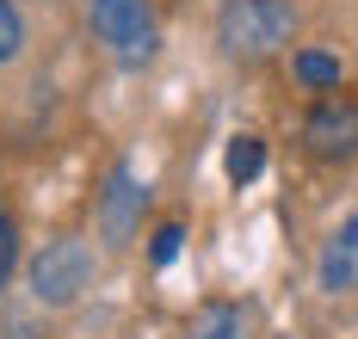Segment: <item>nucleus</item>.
<instances>
[{
    "instance_id": "f257e3e1",
    "label": "nucleus",
    "mask_w": 358,
    "mask_h": 339,
    "mask_svg": "<svg viewBox=\"0 0 358 339\" xmlns=\"http://www.w3.org/2000/svg\"><path fill=\"white\" fill-rule=\"evenodd\" d=\"M296 38V6L290 0H229L216 19V43L229 62H272Z\"/></svg>"
},
{
    "instance_id": "f03ea898",
    "label": "nucleus",
    "mask_w": 358,
    "mask_h": 339,
    "mask_svg": "<svg viewBox=\"0 0 358 339\" xmlns=\"http://www.w3.org/2000/svg\"><path fill=\"white\" fill-rule=\"evenodd\" d=\"M87 25L111 50V62H124V68H148L155 50H161V25H155V6L148 0H93L87 6Z\"/></svg>"
},
{
    "instance_id": "7ed1b4c3",
    "label": "nucleus",
    "mask_w": 358,
    "mask_h": 339,
    "mask_svg": "<svg viewBox=\"0 0 358 339\" xmlns=\"http://www.w3.org/2000/svg\"><path fill=\"white\" fill-rule=\"evenodd\" d=\"M25 284H31L37 308H69V302H80V290L93 284V253H87V241H74V234L43 241L31 253Z\"/></svg>"
},
{
    "instance_id": "20e7f679",
    "label": "nucleus",
    "mask_w": 358,
    "mask_h": 339,
    "mask_svg": "<svg viewBox=\"0 0 358 339\" xmlns=\"http://www.w3.org/2000/svg\"><path fill=\"white\" fill-rule=\"evenodd\" d=\"M143 204H148L143 173H136L130 160H117V167L106 173V186H99V204H93L99 241H106V247H130L136 228H143Z\"/></svg>"
},
{
    "instance_id": "39448f33",
    "label": "nucleus",
    "mask_w": 358,
    "mask_h": 339,
    "mask_svg": "<svg viewBox=\"0 0 358 339\" xmlns=\"http://www.w3.org/2000/svg\"><path fill=\"white\" fill-rule=\"evenodd\" d=\"M303 142L315 160H352L358 154V93H322L303 117Z\"/></svg>"
},
{
    "instance_id": "423d86ee",
    "label": "nucleus",
    "mask_w": 358,
    "mask_h": 339,
    "mask_svg": "<svg viewBox=\"0 0 358 339\" xmlns=\"http://www.w3.org/2000/svg\"><path fill=\"white\" fill-rule=\"evenodd\" d=\"M315 284H322L327 296H352L358 290V210L322 241V253H315Z\"/></svg>"
},
{
    "instance_id": "0eeeda50",
    "label": "nucleus",
    "mask_w": 358,
    "mask_h": 339,
    "mask_svg": "<svg viewBox=\"0 0 358 339\" xmlns=\"http://www.w3.org/2000/svg\"><path fill=\"white\" fill-rule=\"evenodd\" d=\"M290 75H296V86H309V93H340L346 68H340V56H327V50H296V56H290Z\"/></svg>"
},
{
    "instance_id": "6e6552de",
    "label": "nucleus",
    "mask_w": 358,
    "mask_h": 339,
    "mask_svg": "<svg viewBox=\"0 0 358 339\" xmlns=\"http://www.w3.org/2000/svg\"><path fill=\"white\" fill-rule=\"evenodd\" d=\"M259 167H266V142H259V136H235L229 154H222V173H229L235 186H248V179H259Z\"/></svg>"
},
{
    "instance_id": "1a4fd4ad",
    "label": "nucleus",
    "mask_w": 358,
    "mask_h": 339,
    "mask_svg": "<svg viewBox=\"0 0 358 339\" xmlns=\"http://www.w3.org/2000/svg\"><path fill=\"white\" fill-rule=\"evenodd\" d=\"M192 339H248V321H241V308H229V302H210V308L192 321Z\"/></svg>"
},
{
    "instance_id": "9d476101",
    "label": "nucleus",
    "mask_w": 358,
    "mask_h": 339,
    "mask_svg": "<svg viewBox=\"0 0 358 339\" xmlns=\"http://www.w3.org/2000/svg\"><path fill=\"white\" fill-rule=\"evenodd\" d=\"M19 50H25V19H19L13 0H0V68L19 62Z\"/></svg>"
},
{
    "instance_id": "9b49d317",
    "label": "nucleus",
    "mask_w": 358,
    "mask_h": 339,
    "mask_svg": "<svg viewBox=\"0 0 358 339\" xmlns=\"http://www.w3.org/2000/svg\"><path fill=\"white\" fill-rule=\"evenodd\" d=\"M179 241H185V228H179V223H161V228H155V241H148V259H155V265H173L179 259Z\"/></svg>"
},
{
    "instance_id": "f8f14e48",
    "label": "nucleus",
    "mask_w": 358,
    "mask_h": 339,
    "mask_svg": "<svg viewBox=\"0 0 358 339\" xmlns=\"http://www.w3.org/2000/svg\"><path fill=\"white\" fill-rule=\"evenodd\" d=\"M13 253H19V241H13V223L0 216V284H6V271H13Z\"/></svg>"
}]
</instances>
